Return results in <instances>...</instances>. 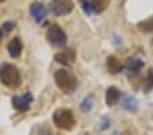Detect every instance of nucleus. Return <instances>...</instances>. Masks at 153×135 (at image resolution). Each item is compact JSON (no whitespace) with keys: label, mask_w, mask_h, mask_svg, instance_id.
<instances>
[{"label":"nucleus","mask_w":153,"mask_h":135,"mask_svg":"<svg viewBox=\"0 0 153 135\" xmlns=\"http://www.w3.org/2000/svg\"><path fill=\"white\" fill-rule=\"evenodd\" d=\"M55 83L66 94H71L78 87V79L71 71L62 68L55 72Z\"/></svg>","instance_id":"obj_1"},{"label":"nucleus","mask_w":153,"mask_h":135,"mask_svg":"<svg viewBox=\"0 0 153 135\" xmlns=\"http://www.w3.org/2000/svg\"><path fill=\"white\" fill-rule=\"evenodd\" d=\"M0 80L6 87L16 89L21 85L19 70L13 64H3L0 67Z\"/></svg>","instance_id":"obj_2"},{"label":"nucleus","mask_w":153,"mask_h":135,"mask_svg":"<svg viewBox=\"0 0 153 135\" xmlns=\"http://www.w3.org/2000/svg\"><path fill=\"white\" fill-rule=\"evenodd\" d=\"M52 120H53V124L56 125L57 128L66 130V131H71L75 127V123H76L73 111L64 109V108L55 111L53 116H52Z\"/></svg>","instance_id":"obj_3"},{"label":"nucleus","mask_w":153,"mask_h":135,"mask_svg":"<svg viewBox=\"0 0 153 135\" xmlns=\"http://www.w3.org/2000/svg\"><path fill=\"white\" fill-rule=\"evenodd\" d=\"M47 40L55 48H64L67 44V34L59 25H52L47 32Z\"/></svg>","instance_id":"obj_4"},{"label":"nucleus","mask_w":153,"mask_h":135,"mask_svg":"<svg viewBox=\"0 0 153 135\" xmlns=\"http://www.w3.org/2000/svg\"><path fill=\"white\" fill-rule=\"evenodd\" d=\"M51 13L56 16H64L68 15L74 10L73 0H51L49 3Z\"/></svg>","instance_id":"obj_5"},{"label":"nucleus","mask_w":153,"mask_h":135,"mask_svg":"<svg viewBox=\"0 0 153 135\" xmlns=\"http://www.w3.org/2000/svg\"><path fill=\"white\" fill-rule=\"evenodd\" d=\"M75 58H76V53H75V51L71 48L63 49L62 52H59V53L55 55V60L64 66H73L74 61H75Z\"/></svg>","instance_id":"obj_6"},{"label":"nucleus","mask_w":153,"mask_h":135,"mask_svg":"<svg viewBox=\"0 0 153 135\" xmlns=\"http://www.w3.org/2000/svg\"><path fill=\"white\" fill-rule=\"evenodd\" d=\"M33 101V96L30 93L22 94V96H15L13 98V105L18 111H27L30 104Z\"/></svg>","instance_id":"obj_7"},{"label":"nucleus","mask_w":153,"mask_h":135,"mask_svg":"<svg viewBox=\"0 0 153 135\" xmlns=\"http://www.w3.org/2000/svg\"><path fill=\"white\" fill-rule=\"evenodd\" d=\"M30 15L33 16V19H34L37 23H41L42 21L47 18L48 11L44 7V4L36 1V3H33L32 6H30Z\"/></svg>","instance_id":"obj_8"},{"label":"nucleus","mask_w":153,"mask_h":135,"mask_svg":"<svg viewBox=\"0 0 153 135\" xmlns=\"http://www.w3.org/2000/svg\"><path fill=\"white\" fill-rule=\"evenodd\" d=\"M122 97V93L120 90H118L116 87H109L108 90H107V94H105V103H107V105L108 106H114L116 105V104L119 103V100H120Z\"/></svg>","instance_id":"obj_9"},{"label":"nucleus","mask_w":153,"mask_h":135,"mask_svg":"<svg viewBox=\"0 0 153 135\" xmlns=\"http://www.w3.org/2000/svg\"><path fill=\"white\" fill-rule=\"evenodd\" d=\"M7 51H8V55L11 58H18L21 55V52H22V42H21V40L18 37H14L8 42V45H7Z\"/></svg>","instance_id":"obj_10"},{"label":"nucleus","mask_w":153,"mask_h":135,"mask_svg":"<svg viewBox=\"0 0 153 135\" xmlns=\"http://www.w3.org/2000/svg\"><path fill=\"white\" fill-rule=\"evenodd\" d=\"M107 68H108L109 74L116 75L123 70V66H122V63L119 61L118 58H115V56H108V59H107Z\"/></svg>","instance_id":"obj_11"},{"label":"nucleus","mask_w":153,"mask_h":135,"mask_svg":"<svg viewBox=\"0 0 153 135\" xmlns=\"http://www.w3.org/2000/svg\"><path fill=\"white\" fill-rule=\"evenodd\" d=\"M122 105L128 112H137L138 109V101L134 96H124L123 101H122Z\"/></svg>","instance_id":"obj_12"},{"label":"nucleus","mask_w":153,"mask_h":135,"mask_svg":"<svg viewBox=\"0 0 153 135\" xmlns=\"http://www.w3.org/2000/svg\"><path fill=\"white\" fill-rule=\"evenodd\" d=\"M124 67H126V70L128 72H138L143 67V61L138 58H130V59H127Z\"/></svg>","instance_id":"obj_13"},{"label":"nucleus","mask_w":153,"mask_h":135,"mask_svg":"<svg viewBox=\"0 0 153 135\" xmlns=\"http://www.w3.org/2000/svg\"><path fill=\"white\" fill-rule=\"evenodd\" d=\"M109 1H111V0H90L93 13L94 14H101L102 11L109 6Z\"/></svg>","instance_id":"obj_14"},{"label":"nucleus","mask_w":153,"mask_h":135,"mask_svg":"<svg viewBox=\"0 0 153 135\" xmlns=\"http://www.w3.org/2000/svg\"><path fill=\"white\" fill-rule=\"evenodd\" d=\"M138 29L141 32H145V33H149V32H153V16L148 18V19L142 21V22L138 23Z\"/></svg>","instance_id":"obj_15"},{"label":"nucleus","mask_w":153,"mask_h":135,"mask_svg":"<svg viewBox=\"0 0 153 135\" xmlns=\"http://www.w3.org/2000/svg\"><path fill=\"white\" fill-rule=\"evenodd\" d=\"M143 90H145V93H149L150 90H153V67L148 71L145 83H143Z\"/></svg>","instance_id":"obj_16"},{"label":"nucleus","mask_w":153,"mask_h":135,"mask_svg":"<svg viewBox=\"0 0 153 135\" xmlns=\"http://www.w3.org/2000/svg\"><path fill=\"white\" fill-rule=\"evenodd\" d=\"M93 101H94V96H89L88 98H85V100L82 101V104H81V111L82 112H90L93 108Z\"/></svg>","instance_id":"obj_17"},{"label":"nucleus","mask_w":153,"mask_h":135,"mask_svg":"<svg viewBox=\"0 0 153 135\" xmlns=\"http://www.w3.org/2000/svg\"><path fill=\"white\" fill-rule=\"evenodd\" d=\"M15 27V23L14 22H6L1 25V27H0V37H3V35H6L7 33H10L11 30Z\"/></svg>","instance_id":"obj_18"},{"label":"nucleus","mask_w":153,"mask_h":135,"mask_svg":"<svg viewBox=\"0 0 153 135\" xmlns=\"http://www.w3.org/2000/svg\"><path fill=\"white\" fill-rule=\"evenodd\" d=\"M79 4L82 7L83 13L86 15H92L93 14V10H92V4H90V0H79Z\"/></svg>","instance_id":"obj_19"},{"label":"nucleus","mask_w":153,"mask_h":135,"mask_svg":"<svg viewBox=\"0 0 153 135\" xmlns=\"http://www.w3.org/2000/svg\"><path fill=\"white\" fill-rule=\"evenodd\" d=\"M38 135H55L52 131H49L48 128H40V131H38Z\"/></svg>","instance_id":"obj_20"},{"label":"nucleus","mask_w":153,"mask_h":135,"mask_svg":"<svg viewBox=\"0 0 153 135\" xmlns=\"http://www.w3.org/2000/svg\"><path fill=\"white\" fill-rule=\"evenodd\" d=\"M3 1H6V0H0V3H3Z\"/></svg>","instance_id":"obj_21"}]
</instances>
